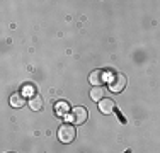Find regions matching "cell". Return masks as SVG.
Masks as SVG:
<instances>
[{
    "mask_svg": "<svg viewBox=\"0 0 160 153\" xmlns=\"http://www.w3.org/2000/svg\"><path fill=\"white\" fill-rule=\"evenodd\" d=\"M77 138V129H75V124L72 122H65V124L60 126L58 129V140L62 143H72V141Z\"/></svg>",
    "mask_w": 160,
    "mask_h": 153,
    "instance_id": "obj_1",
    "label": "cell"
},
{
    "mask_svg": "<svg viewBox=\"0 0 160 153\" xmlns=\"http://www.w3.org/2000/svg\"><path fill=\"white\" fill-rule=\"evenodd\" d=\"M87 117H89V112H87V109L82 107V106L73 107V109L70 111V114H68V119H70V122L75 124V126L83 124V122L87 121Z\"/></svg>",
    "mask_w": 160,
    "mask_h": 153,
    "instance_id": "obj_2",
    "label": "cell"
},
{
    "mask_svg": "<svg viewBox=\"0 0 160 153\" xmlns=\"http://www.w3.org/2000/svg\"><path fill=\"white\" fill-rule=\"evenodd\" d=\"M124 87H126V76L123 73H112L111 78H109V89L114 94H119V92L124 90Z\"/></svg>",
    "mask_w": 160,
    "mask_h": 153,
    "instance_id": "obj_3",
    "label": "cell"
},
{
    "mask_svg": "<svg viewBox=\"0 0 160 153\" xmlns=\"http://www.w3.org/2000/svg\"><path fill=\"white\" fill-rule=\"evenodd\" d=\"M108 78V72L104 70H94L92 73L89 75V82L92 83L94 87H102V83Z\"/></svg>",
    "mask_w": 160,
    "mask_h": 153,
    "instance_id": "obj_4",
    "label": "cell"
},
{
    "mask_svg": "<svg viewBox=\"0 0 160 153\" xmlns=\"http://www.w3.org/2000/svg\"><path fill=\"white\" fill-rule=\"evenodd\" d=\"M114 109H116V104H114V101L109 97H104L99 102V111H101L102 114H112Z\"/></svg>",
    "mask_w": 160,
    "mask_h": 153,
    "instance_id": "obj_5",
    "label": "cell"
},
{
    "mask_svg": "<svg viewBox=\"0 0 160 153\" xmlns=\"http://www.w3.org/2000/svg\"><path fill=\"white\" fill-rule=\"evenodd\" d=\"M70 106H68V102L67 101H56V104H55V112H56V116H68L70 114Z\"/></svg>",
    "mask_w": 160,
    "mask_h": 153,
    "instance_id": "obj_6",
    "label": "cell"
},
{
    "mask_svg": "<svg viewBox=\"0 0 160 153\" xmlns=\"http://www.w3.org/2000/svg\"><path fill=\"white\" fill-rule=\"evenodd\" d=\"M9 102H10V106H12V107H16V109H19V107H24V104H26V99H24V95H22V94H19V92H16V94H12V95H10Z\"/></svg>",
    "mask_w": 160,
    "mask_h": 153,
    "instance_id": "obj_7",
    "label": "cell"
},
{
    "mask_svg": "<svg viewBox=\"0 0 160 153\" xmlns=\"http://www.w3.org/2000/svg\"><path fill=\"white\" fill-rule=\"evenodd\" d=\"M104 97H106V89L104 87H92V89H90V99H92V101L101 102Z\"/></svg>",
    "mask_w": 160,
    "mask_h": 153,
    "instance_id": "obj_8",
    "label": "cell"
},
{
    "mask_svg": "<svg viewBox=\"0 0 160 153\" xmlns=\"http://www.w3.org/2000/svg\"><path fill=\"white\" fill-rule=\"evenodd\" d=\"M43 106H44V102H43V97H41L39 94H36L34 97L29 99V107H31L32 111H41Z\"/></svg>",
    "mask_w": 160,
    "mask_h": 153,
    "instance_id": "obj_9",
    "label": "cell"
},
{
    "mask_svg": "<svg viewBox=\"0 0 160 153\" xmlns=\"http://www.w3.org/2000/svg\"><path fill=\"white\" fill-rule=\"evenodd\" d=\"M22 95H29V97H34V87L32 85H26V89H24V92H22Z\"/></svg>",
    "mask_w": 160,
    "mask_h": 153,
    "instance_id": "obj_10",
    "label": "cell"
},
{
    "mask_svg": "<svg viewBox=\"0 0 160 153\" xmlns=\"http://www.w3.org/2000/svg\"><path fill=\"white\" fill-rule=\"evenodd\" d=\"M10 153H12V151H10Z\"/></svg>",
    "mask_w": 160,
    "mask_h": 153,
    "instance_id": "obj_11",
    "label": "cell"
}]
</instances>
